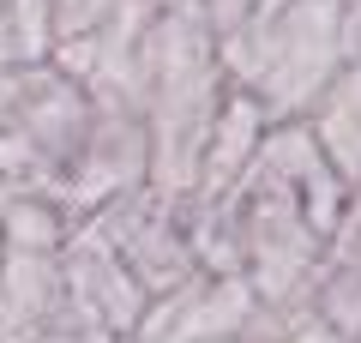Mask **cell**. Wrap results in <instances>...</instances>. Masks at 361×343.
Here are the masks:
<instances>
[{
	"instance_id": "cell-1",
	"label": "cell",
	"mask_w": 361,
	"mask_h": 343,
	"mask_svg": "<svg viewBox=\"0 0 361 343\" xmlns=\"http://www.w3.org/2000/svg\"><path fill=\"white\" fill-rule=\"evenodd\" d=\"M343 193L349 181L325 157L313 121H271L229 193L235 271L253 283L259 307L283 325H301L313 313V277L343 211Z\"/></svg>"
},
{
	"instance_id": "cell-2",
	"label": "cell",
	"mask_w": 361,
	"mask_h": 343,
	"mask_svg": "<svg viewBox=\"0 0 361 343\" xmlns=\"http://www.w3.org/2000/svg\"><path fill=\"white\" fill-rule=\"evenodd\" d=\"M217 54L223 78L259 97L271 121H307L343 73L337 0H259L253 18L217 42Z\"/></svg>"
},
{
	"instance_id": "cell-3",
	"label": "cell",
	"mask_w": 361,
	"mask_h": 343,
	"mask_svg": "<svg viewBox=\"0 0 361 343\" xmlns=\"http://www.w3.org/2000/svg\"><path fill=\"white\" fill-rule=\"evenodd\" d=\"M61 283H66V325L61 331H90V337H133L151 307L139 289L133 265L109 241L97 217H78L73 235L61 241Z\"/></svg>"
},
{
	"instance_id": "cell-4",
	"label": "cell",
	"mask_w": 361,
	"mask_h": 343,
	"mask_svg": "<svg viewBox=\"0 0 361 343\" xmlns=\"http://www.w3.org/2000/svg\"><path fill=\"white\" fill-rule=\"evenodd\" d=\"M90 217L109 229V241L121 247V259L133 265V277H139V289L151 301H163L169 289H180L187 277L205 271L193 253V235H187V217H180V199H163V193L139 187V193L109 199Z\"/></svg>"
},
{
	"instance_id": "cell-5",
	"label": "cell",
	"mask_w": 361,
	"mask_h": 343,
	"mask_svg": "<svg viewBox=\"0 0 361 343\" xmlns=\"http://www.w3.org/2000/svg\"><path fill=\"white\" fill-rule=\"evenodd\" d=\"M151 181V133H145V109L127 102H90V127L78 145L73 169L61 181V205L73 217L103 211L121 193H139Z\"/></svg>"
},
{
	"instance_id": "cell-6",
	"label": "cell",
	"mask_w": 361,
	"mask_h": 343,
	"mask_svg": "<svg viewBox=\"0 0 361 343\" xmlns=\"http://www.w3.org/2000/svg\"><path fill=\"white\" fill-rule=\"evenodd\" d=\"M259 319H277V313L259 307L253 283L241 271H199L180 289H169L163 301L145 307L133 343H223V337H247Z\"/></svg>"
},
{
	"instance_id": "cell-7",
	"label": "cell",
	"mask_w": 361,
	"mask_h": 343,
	"mask_svg": "<svg viewBox=\"0 0 361 343\" xmlns=\"http://www.w3.org/2000/svg\"><path fill=\"white\" fill-rule=\"evenodd\" d=\"M61 325H66L61 253L0 241V331H61Z\"/></svg>"
},
{
	"instance_id": "cell-8",
	"label": "cell",
	"mask_w": 361,
	"mask_h": 343,
	"mask_svg": "<svg viewBox=\"0 0 361 343\" xmlns=\"http://www.w3.org/2000/svg\"><path fill=\"white\" fill-rule=\"evenodd\" d=\"M313 319L343 337H361V181H349L343 211L331 223L319 277H313Z\"/></svg>"
},
{
	"instance_id": "cell-9",
	"label": "cell",
	"mask_w": 361,
	"mask_h": 343,
	"mask_svg": "<svg viewBox=\"0 0 361 343\" xmlns=\"http://www.w3.org/2000/svg\"><path fill=\"white\" fill-rule=\"evenodd\" d=\"M307 121L319 133L325 157L337 163V175L361 181V61H343V73L331 78V90L319 97V109Z\"/></svg>"
},
{
	"instance_id": "cell-10",
	"label": "cell",
	"mask_w": 361,
	"mask_h": 343,
	"mask_svg": "<svg viewBox=\"0 0 361 343\" xmlns=\"http://www.w3.org/2000/svg\"><path fill=\"white\" fill-rule=\"evenodd\" d=\"M49 6H54V49L90 37V30L115 13V0H49Z\"/></svg>"
},
{
	"instance_id": "cell-11",
	"label": "cell",
	"mask_w": 361,
	"mask_h": 343,
	"mask_svg": "<svg viewBox=\"0 0 361 343\" xmlns=\"http://www.w3.org/2000/svg\"><path fill=\"white\" fill-rule=\"evenodd\" d=\"M253 6H259V0H199V13H205L211 30H217V42L229 37L235 25H247V18H253Z\"/></svg>"
},
{
	"instance_id": "cell-12",
	"label": "cell",
	"mask_w": 361,
	"mask_h": 343,
	"mask_svg": "<svg viewBox=\"0 0 361 343\" xmlns=\"http://www.w3.org/2000/svg\"><path fill=\"white\" fill-rule=\"evenodd\" d=\"M337 30H343V61H361V0H337Z\"/></svg>"
},
{
	"instance_id": "cell-13",
	"label": "cell",
	"mask_w": 361,
	"mask_h": 343,
	"mask_svg": "<svg viewBox=\"0 0 361 343\" xmlns=\"http://www.w3.org/2000/svg\"><path fill=\"white\" fill-rule=\"evenodd\" d=\"M283 343H361V337H343V331H331V325H319V319L307 313V319H301V325L289 331Z\"/></svg>"
},
{
	"instance_id": "cell-14",
	"label": "cell",
	"mask_w": 361,
	"mask_h": 343,
	"mask_svg": "<svg viewBox=\"0 0 361 343\" xmlns=\"http://www.w3.org/2000/svg\"><path fill=\"white\" fill-rule=\"evenodd\" d=\"M151 6H157V13H163V6H187V0H151Z\"/></svg>"
},
{
	"instance_id": "cell-15",
	"label": "cell",
	"mask_w": 361,
	"mask_h": 343,
	"mask_svg": "<svg viewBox=\"0 0 361 343\" xmlns=\"http://www.w3.org/2000/svg\"><path fill=\"white\" fill-rule=\"evenodd\" d=\"M223 343H241V337H223Z\"/></svg>"
},
{
	"instance_id": "cell-16",
	"label": "cell",
	"mask_w": 361,
	"mask_h": 343,
	"mask_svg": "<svg viewBox=\"0 0 361 343\" xmlns=\"http://www.w3.org/2000/svg\"><path fill=\"white\" fill-rule=\"evenodd\" d=\"M0 6H6V0H0Z\"/></svg>"
}]
</instances>
